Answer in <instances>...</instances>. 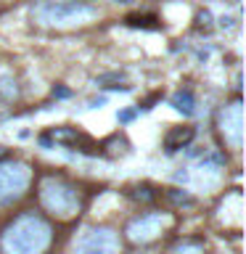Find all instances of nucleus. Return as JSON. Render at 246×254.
Returning <instances> with one entry per match:
<instances>
[{"label": "nucleus", "instance_id": "9d476101", "mask_svg": "<svg viewBox=\"0 0 246 254\" xmlns=\"http://www.w3.org/2000/svg\"><path fill=\"white\" fill-rule=\"evenodd\" d=\"M19 95V85H16L13 74H3L0 77V98L3 101H13Z\"/></svg>", "mask_w": 246, "mask_h": 254}, {"label": "nucleus", "instance_id": "6e6552de", "mask_svg": "<svg viewBox=\"0 0 246 254\" xmlns=\"http://www.w3.org/2000/svg\"><path fill=\"white\" fill-rule=\"evenodd\" d=\"M167 254H209V249H206L204 238L188 236V238H180V241L175 244Z\"/></svg>", "mask_w": 246, "mask_h": 254}, {"label": "nucleus", "instance_id": "1a4fd4ad", "mask_svg": "<svg viewBox=\"0 0 246 254\" xmlns=\"http://www.w3.org/2000/svg\"><path fill=\"white\" fill-rule=\"evenodd\" d=\"M190 140H193V127L185 125V127H175V130L167 135L164 146H167V151H175V148H183Z\"/></svg>", "mask_w": 246, "mask_h": 254}, {"label": "nucleus", "instance_id": "423d86ee", "mask_svg": "<svg viewBox=\"0 0 246 254\" xmlns=\"http://www.w3.org/2000/svg\"><path fill=\"white\" fill-rule=\"evenodd\" d=\"M214 125H217L222 146L230 148V151H241V146H244V106H241V98L222 103L217 117H214Z\"/></svg>", "mask_w": 246, "mask_h": 254}, {"label": "nucleus", "instance_id": "f03ea898", "mask_svg": "<svg viewBox=\"0 0 246 254\" xmlns=\"http://www.w3.org/2000/svg\"><path fill=\"white\" fill-rule=\"evenodd\" d=\"M37 198L43 212H48L51 217L61 222L74 220L85 209V190L63 175H48L37 188Z\"/></svg>", "mask_w": 246, "mask_h": 254}, {"label": "nucleus", "instance_id": "9b49d317", "mask_svg": "<svg viewBox=\"0 0 246 254\" xmlns=\"http://www.w3.org/2000/svg\"><path fill=\"white\" fill-rule=\"evenodd\" d=\"M193 95H190L188 90H180L178 95L172 98V106L175 109H180V111H185V114H193Z\"/></svg>", "mask_w": 246, "mask_h": 254}, {"label": "nucleus", "instance_id": "7ed1b4c3", "mask_svg": "<svg viewBox=\"0 0 246 254\" xmlns=\"http://www.w3.org/2000/svg\"><path fill=\"white\" fill-rule=\"evenodd\" d=\"M95 16V11L82 0H35L32 21L45 29H74Z\"/></svg>", "mask_w": 246, "mask_h": 254}, {"label": "nucleus", "instance_id": "0eeeda50", "mask_svg": "<svg viewBox=\"0 0 246 254\" xmlns=\"http://www.w3.org/2000/svg\"><path fill=\"white\" fill-rule=\"evenodd\" d=\"M74 254H122V238L111 228H90L79 236Z\"/></svg>", "mask_w": 246, "mask_h": 254}, {"label": "nucleus", "instance_id": "f257e3e1", "mask_svg": "<svg viewBox=\"0 0 246 254\" xmlns=\"http://www.w3.org/2000/svg\"><path fill=\"white\" fill-rule=\"evenodd\" d=\"M56 228L40 212H21L0 230V254H51Z\"/></svg>", "mask_w": 246, "mask_h": 254}, {"label": "nucleus", "instance_id": "39448f33", "mask_svg": "<svg viewBox=\"0 0 246 254\" xmlns=\"http://www.w3.org/2000/svg\"><path fill=\"white\" fill-rule=\"evenodd\" d=\"M175 225V217L170 212H146V214H138L127 222L124 228V238L135 246H151L172 230Z\"/></svg>", "mask_w": 246, "mask_h": 254}, {"label": "nucleus", "instance_id": "20e7f679", "mask_svg": "<svg viewBox=\"0 0 246 254\" xmlns=\"http://www.w3.org/2000/svg\"><path fill=\"white\" fill-rule=\"evenodd\" d=\"M35 167L24 159H0V206H13L29 193Z\"/></svg>", "mask_w": 246, "mask_h": 254}]
</instances>
